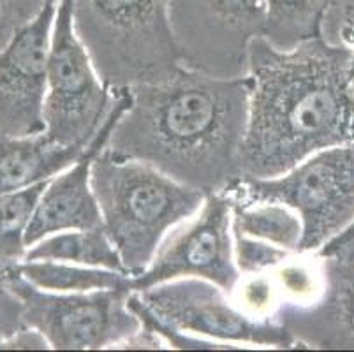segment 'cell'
Instances as JSON below:
<instances>
[{"mask_svg": "<svg viewBox=\"0 0 354 352\" xmlns=\"http://www.w3.org/2000/svg\"><path fill=\"white\" fill-rule=\"evenodd\" d=\"M127 90L129 108L106 145L113 157L150 164L207 196L241 178L249 76L217 77L180 66L164 80Z\"/></svg>", "mask_w": 354, "mask_h": 352, "instance_id": "cell-1", "label": "cell"}, {"mask_svg": "<svg viewBox=\"0 0 354 352\" xmlns=\"http://www.w3.org/2000/svg\"><path fill=\"white\" fill-rule=\"evenodd\" d=\"M351 48L323 37L277 50L257 37L249 53V122L241 176L275 178L315 151L354 141Z\"/></svg>", "mask_w": 354, "mask_h": 352, "instance_id": "cell-2", "label": "cell"}, {"mask_svg": "<svg viewBox=\"0 0 354 352\" xmlns=\"http://www.w3.org/2000/svg\"><path fill=\"white\" fill-rule=\"evenodd\" d=\"M90 182L102 228L131 277L147 270L167 232L196 215L207 199L150 164L117 159L106 148L94 160Z\"/></svg>", "mask_w": 354, "mask_h": 352, "instance_id": "cell-3", "label": "cell"}, {"mask_svg": "<svg viewBox=\"0 0 354 352\" xmlns=\"http://www.w3.org/2000/svg\"><path fill=\"white\" fill-rule=\"evenodd\" d=\"M169 2L73 0L74 30L109 89L159 82L182 66Z\"/></svg>", "mask_w": 354, "mask_h": 352, "instance_id": "cell-4", "label": "cell"}, {"mask_svg": "<svg viewBox=\"0 0 354 352\" xmlns=\"http://www.w3.org/2000/svg\"><path fill=\"white\" fill-rule=\"evenodd\" d=\"M233 201H277L304 224L300 250L317 252L354 221V141L324 148L275 178L241 176L227 190Z\"/></svg>", "mask_w": 354, "mask_h": 352, "instance_id": "cell-5", "label": "cell"}, {"mask_svg": "<svg viewBox=\"0 0 354 352\" xmlns=\"http://www.w3.org/2000/svg\"><path fill=\"white\" fill-rule=\"evenodd\" d=\"M6 273L21 299L25 324L41 331L55 351H113L143 326L129 305L133 287L51 293L25 280L12 268Z\"/></svg>", "mask_w": 354, "mask_h": 352, "instance_id": "cell-6", "label": "cell"}, {"mask_svg": "<svg viewBox=\"0 0 354 352\" xmlns=\"http://www.w3.org/2000/svg\"><path fill=\"white\" fill-rule=\"evenodd\" d=\"M44 134L62 147H86L106 122L118 92L95 71L73 25V0H59L51 30Z\"/></svg>", "mask_w": 354, "mask_h": 352, "instance_id": "cell-7", "label": "cell"}, {"mask_svg": "<svg viewBox=\"0 0 354 352\" xmlns=\"http://www.w3.org/2000/svg\"><path fill=\"white\" fill-rule=\"evenodd\" d=\"M180 64L217 77L249 74L250 46L265 37L266 0H171Z\"/></svg>", "mask_w": 354, "mask_h": 352, "instance_id": "cell-8", "label": "cell"}, {"mask_svg": "<svg viewBox=\"0 0 354 352\" xmlns=\"http://www.w3.org/2000/svg\"><path fill=\"white\" fill-rule=\"evenodd\" d=\"M145 308L182 333L238 349H300L279 322L254 321L236 308L226 290L205 279H175L136 290Z\"/></svg>", "mask_w": 354, "mask_h": 352, "instance_id": "cell-9", "label": "cell"}, {"mask_svg": "<svg viewBox=\"0 0 354 352\" xmlns=\"http://www.w3.org/2000/svg\"><path fill=\"white\" fill-rule=\"evenodd\" d=\"M187 277L210 280L227 295L240 279L234 263L233 199L227 192L208 194L196 215L167 232L147 270L131 277V286L143 290Z\"/></svg>", "mask_w": 354, "mask_h": 352, "instance_id": "cell-10", "label": "cell"}, {"mask_svg": "<svg viewBox=\"0 0 354 352\" xmlns=\"http://www.w3.org/2000/svg\"><path fill=\"white\" fill-rule=\"evenodd\" d=\"M59 0H46L30 24L0 48V134L25 138L44 132V97L51 30Z\"/></svg>", "mask_w": 354, "mask_h": 352, "instance_id": "cell-11", "label": "cell"}, {"mask_svg": "<svg viewBox=\"0 0 354 352\" xmlns=\"http://www.w3.org/2000/svg\"><path fill=\"white\" fill-rule=\"evenodd\" d=\"M129 102H131L129 90H120L113 109L94 136V140L86 145L82 155L67 169L50 180L46 189L41 194L25 232L27 248L55 232L102 225L97 199L90 182L92 166L97 155L108 145L109 136L125 109L129 108Z\"/></svg>", "mask_w": 354, "mask_h": 352, "instance_id": "cell-12", "label": "cell"}, {"mask_svg": "<svg viewBox=\"0 0 354 352\" xmlns=\"http://www.w3.org/2000/svg\"><path fill=\"white\" fill-rule=\"evenodd\" d=\"M326 257L328 282L315 305L286 310L277 322L300 349L354 351V263Z\"/></svg>", "mask_w": 354, "mask_h": 352, "instance_id": "cell-13", "label": "cell"}, {"mask_svg": "<svg viewBox=\"0 0 354 352\" xmlns=\"http://www.w3.org/2000/svg\"><path fill=\"white\" fill-rule=\"evenodd\" d=\"M85 147H62L44 132L25 138L0 134V194L46 182L78 159Z\"/></svg>", "mask_w": 354, "mask_h": 352, "instance_id": "cell-14", "label": "cell"}, {"mask_svg": "<svg viewBox=\"0 0 354 352\" xmlns=\"http://www.w3.org/2000/svg\"><path fill=\"white\" fill-rule=\"evenodd\" d=\"M27 261H62L82 266L106 268L127 273L117 247L102 225L90 229H69L43 238L27 248ZM129 275V273H127Z\"/></svg>", "mask_w": 354, "mask_h": 352, "instance_id": "cell-15", "label": "cell"}, {"mask_svg": "<svg viewBox=\"0 0 354 352\" xmlns=\"http://www.w3.org/2000/svg\"><path fill=\"white\" fill-rule=\"evenodd\" d=\"M11 268L30 284L51 293H90L115 287H133L131 275L106 268L82 266L62 261L27 259Z\"/></svg>", "mask_w": 354, "mask_h": 352, "instance_id": "cell-16", "label": "cell"}, {"mask_svg": "<svg viewBox=\"0 0 354 352\" xmlns=\"http://www.w3.org/2000/svg\"><path fill=\"white\" fill-rule=\"evenodd\" d=\"M270 273L281 298L279 315L286 310H301L315 305L326 289V257L319 252H289L288 257L273 266Z\"/></svg>", "mask_w": 354, "mask_h": 352, "instance_id": "cell-17", "label": "cell"}, {"mask_svg": "<svg viewBox=\"0 0 354 352\" xmlns=\"http://www.w3.org/2000/svg\"><path fill=\"white\" fill-rule=\"evenodd\" d=\"M233 229L291 252L300 250L304 237L300 215L277 201H233Z\"/></svg>", "mask_w": 354, "mask_h": 352, "instance_id": "cell-18", "label": "cell"}, {"mask_svg": "<svg viewBox=\"0 0 354 352\" xmlns=\"http://www.w3.org/2000/svg\"><path fill=\"white\" fill-rule=\"evenodd\" d=\"M331 0H266L265 39L277 50H292L323 37V21Z\"/></svg>", "mask_w": 354, "mask_h": 352, "instance_id": "cell-19", "label": "cell"}, {"mask_svg": "<svg viewBox=\"0 0 354 352\" xmlns=\"http://www.w3.org/2000/svg\"><path fill=\"white\" fill-rule=\"evenodd\" d=\"M230 298L240 312L254 321L277 322L281 312V298L270 270L240 275Z\"/></svg>", "mask_w": 354, "mask_h": 352, "instance_id": "cell-20", "label": "cell"}, {"mask_svg": "<svg viewBox=\"0 0 354 352\" xmlns=\"http://www.w3.org/2000/svg\"><path fill=\"white\" fill-rule=\"evenodd\" d=\"M233 243L234 263H236L240 275L272 270L284 257H288V254L291 252L282 247H277L273 243H268V241L247 237V234L236 231V229H233Z\"/></svg>", "mask_w": 354, "mask_h": 352, "instance_id": "cell-21", "label": "cell"}, {"mask_svg": "<svg viewBox=\"0 0 354 352\" xmlns=\"http://www.w3.org/2000/svg\"><path fill=\"white\" fill-rule=\"evenodd\" d=\"M44 4L46 0H0V48H4L20 28L30 24Z\"/></svg>", "mask_w": 354, "mask_h": 352, "instance_id": "cell-22", "label": "cell"}, {"mask_svg": "<svg viewBox=\"0 0 354 352\" xmlns=\"http://www.w3.org/2000/svg\"><path fill=\"white\" fill-rule=\"evenodd\" d=\"M354 34V0H331L323 21V39L347 46Z\"/></svg>", "mask_w": 354, "mask_h": 352, "instance_id": "cell-23", "label": "cell"}, {"mask_svg": "<svg viewBox=\"0 0 354 352\" xmlns=\"http://www.w3.org/2000/svg\"><path fill=\"white\" fill-rule=\"evenodd\" d=\"M24 305L11 289L6 270H0V342L25 328Z\"/></svg>", "mask_w": 354, "mask_h": 352, "instance_id": "cell-24", "label": "cell"}, {"mask_svg": "<svg viewBox=\"0 0 354 352\" xmlns=\"http://www.w3.org/2000/svg\"><path fill=\"white\" fill-rule=\"evenodd\" d=\"M0 349H4V351H16V349L18 351L20 349H24V351H30V349L46 351V349H51V345L41 331L30 328V326H25L20 331H16L15 335L0 342Z\"/></svg>", "mask_w": 354, "mask_h": 352, "instance_id": "cell-25", "label": "cell"}, {"mask_svg": "<svg viewBox=\"0 0 354 352\" xmlns=\"http://www.w3.org/2000/svg\"><path fill=\"white\" fill-rule=\"evenodd\" d=\"M319 254L328 257H335V259L347 261V263H354V221L351 222L349 228L344 229L340 234L328 241Z\"/></svg>", "mask_w": 354, "mask_h": 352, "instance_id": "cell-26", "label": "cell"}, {"mask_svg": "<svg viewBox=\"0 0 354 352\" xmlns=\"http://www.w3.org/2000/svg\"><path fill=\"white\" fill-rule=\"evenodd\" d=\"M347 48H351V53H353V58H351V80H353L354 77V34L351 35Z\"/></svg>", "mask_w": 354, "mask_h": 352, "instance_id": "cell-27", "label": "cell"}, {"mask_svg": "<svg viewBox=\"0 0 354 352\" xmlns=\"http://www.w3.org/2000/svg\"><path fill=\"white\" fill-rule=\"evenodd\" d=\"M349 90H351V95H353V99H354V77L351 80V83H349Z\"/></svg>", "mask_w": 354, "mask_h": 352, "instance_id": "cell-28", "label": "cell"}]
</instances>
